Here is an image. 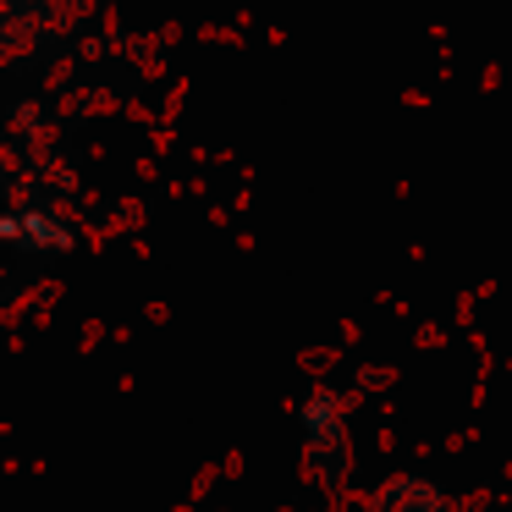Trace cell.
Masks as SVG:
<instances>
[{
    "instance_id": "1",
    "label": "cell",
    "mask_w": 512,
    "mask_h": 512,
    "mask_svg": "<svg viewBox=\"0 0 512 512\" xmlns=\"http://www.w3.org/2000/svg\"><path fill=\"white\" fill-rule=\"evenodd\" d=\"M298 424H303V446H309V463L320 474V485H342V474H347V397L314 391L298 408Z\"/></svg>"
},
{
    "instance_id": "2",
    "label": "cell",
    "mask_w": 512,
    "mask_h": 512,
    "mask_svg": "<svg viewBox=\"0 0 512 512\" xmlns=\"http://www.w3.org/2000/svg\"><path fill=\"white\" fill-rule=\"evenodd\" d=\"M375 512H446V496L424 474H397L386 490H375Z\"/></svg>"
}]
</instances>
